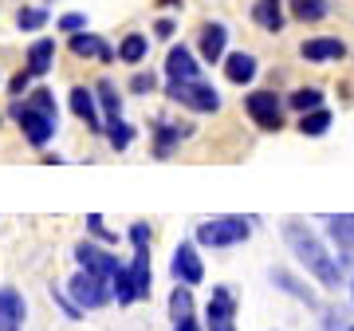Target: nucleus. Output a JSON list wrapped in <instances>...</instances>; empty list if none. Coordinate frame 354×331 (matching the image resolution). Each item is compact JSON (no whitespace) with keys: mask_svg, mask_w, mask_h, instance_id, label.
I'll list each match as a JSON object with an SVG mask.
<instances>
[{"mask_svg":"<svg viewBox=\"0 0 354 331\" xmlns=\"http://www.w3.org/2000/svg\"><path fill=\"white\" fill-rule=\"evenodd\" d=\"M12 118L20 123V130H24V138L32 142V146H48V138L55 134V118L51 115H44V111H36V107H12Z\"/></svg>","mask_w":354,"mask_h":331,"instance_id":"nucleus-6","label":"nucleus"},{"mask_svg":"<svg viewBox=\"0 0 354 331\" xmlns=\"http://www.w3.org/2000/svg\"><path fill=\"white\" fill-rule=\"evenodd\" d=\"M272 284H276V288H283L288 296H295V300H304L307 307H319V296L311 292L299 276H291V272H283V268H272Z\"/></svg>","mask_w":354,"mask_h":331,"instance_id":"nucleus-15","label":"nucleus"},{"mask_svg":"<svg viewBox=\"0 0 354 331\" xmlns=\"http://www.w3.org/2000/svg\"><path fill=\"white\" fill-rule=\"evenodd\" d=\"M16 24L24 28V32H36V28L48 24V12L44 8H20V16H16Z\"/></svg>","mask_w":354,"mask_h":331,"instance_id":"nucleus-32","label":"nucleus"},{"mask_svg":"<svg viewBox=\"0 0 354 331\" xmlns=\"http://www.w3.org/2000/svg\"><path fill=\"white\" fill-rule=\"evenodd\" d=\"M209 323H225V319H232L236 316V296H232V288H213V300H209Z\"/></svg>","mask_w":354,"mask_h":331,"instance_id":"nucleus-18","label":"nucleus"},{"mask_svg":"<svg viewBox=\"0 0 354 331\" xmlns=\"http://www.w3.org/2000/svg\"><path fill=\"white\" fill-rule=\"evenodd\" d=\"M165 95L181 107H189L197 115H216L221 111V95L213 91V83H205V79H169V87Z\"/></svg>","mask_w":354,"mask_h":331,"instance_id":"nucleus-3","label":"nucleus"},{"mask_svg":"<svg viewBox=\"0 0 354 331\" xmlns=\"http://www.w3.org/2000/svg\"><path fill=\"white\" fill-rule=\"evenodd\" d=\"M158 87V79H153V71L146 75V71H138V75L130 79V91H138V95H146V91H153Z\"/></svg>","mask_w":354,"mask_h":331,"instance_id":"nucleus-37","label":"nucleus"},{"mask_svg":"<svg viewBox=\"0 0 354 331\" xmlns=\"http://www.w3.org/2000/svg\"><path fill=\"white\" fill-rule=\"evenodd\" d=\"M291 16L304 24H319L327 16V0H291Z\"/></svg>","mask_w":354,"mask_h":331,"instance_id":"nucleus-27","label":"nucleus"},{"mask_svg":"<svg viewBox=\"0 0 354 331\" xmlns=\"http://www.w3.org/2000/svg\"><path fill=\"white\" fill-rule=\"evenodd\" d=\"M51 300H55V304L64 307V312H67L71 319H79V312H83V307H79V304H75V300H71L67 292H55V288H51Z\"/></svg>","mask_w":354,"mask_h":331,"instance_id":"nucleus-36","label":"nucleus"},{"mask_svg":"<svg viewBox=\"0 0 354 331\" xmlns=\"http://www.w3.org/2000/svg\"><path fill=\"white\" fill-rule=\"evenodd\" d=\"M83 24H87V16H83V12L59 16V28H64V32H71V36H75V32H83Z\"/></svg>","mask_w":354,"mask_h":331,"instance_id":"nucleus-35","label":"nucleus"},{"mask_svg":"<svg viewBox=\"0 0 354 331\" xmlns=\"http://www.w3.org/2000/svg\"><path fill=\"white\" fill-rule=\"evenodd\" d=\"M24 312V296L12 292V288H0V331H20Z\"/></svg>","mask_w":354,"mask_h":331,"instance_id":"nucleus-11","label":"nucleus"},{"mask_svg":"<svg viewBox=\"0 0 354 331\" xmlns=\"http://www.w3.org/2000/svg\"><path fill=\"white\" fill-rule=\"evenodd\" d=\"M28 107H36V111H44V115L55 118V95H51L48 87H36L32 95H28Z\"/></svg>","mask_w":354,"mask_h":331,"instance_id":"nucleus-31","label":"nucleus"},{"mask_svg":"<svg viewBox=\"0 0 354 331\" xmlns=\"http://www.w3.org/2000/svg\"><path fill=\"white\" fill-rule=\"evenodd\" d=\"M244 111L252 115V123L268 134H276L283 130V99H279L276 91H252L248 99H244Z\"/></svg>","mask_w":354,"mask_h":331,"instance_id":"nucleus-5","label":"nucleus"},{"mask_svg":"<svg viewBox=\"0 0 354 331\" xmlns=\"http://www.w3.org/2000/svg\"><path fill=\"white\" fill-rule=\"evenodd\" d=\"M95 95H99V102H102V115L111 118V123H118V118H122V99H118V91H114L111 79H99Z\"/></svg>","mask_w":354,"mask_h":331,"instance_id":"nucleus-23","label":"nucleus"},{"mask_svg":"<svg viewBox=\"0 0 354 331\" xmlns=\"http://www.w3.org/2000/svg\"><path fill=\"white\" fill-rule=\"evenodd\" d=\"M185 134H193L189 127H169V123H158V138H153V154H158V158H169V154H174V146L181 138H185Z\"/></svg>","mask_w":354,"mask_h":331,"instance_id":"nucleus-21","label":"nucleus"},{"mask_svg":"<svg viewBox=\"0 0 354 331\" xmlns=\"http://www.w3.org/2000/svg\"><path fill=\"white\" fill-rule=\"evenodd\" d=\"M165 75L169 79H201L197 75V60H193L189 48H169L165 55Z\"/></svg>","mask_w":354,"mask_h":331,"instance_id":"nucleus-14","label":"nucleus"},{"mask_svg":"<svg viewBox=\"0 0 354 331\" xmlns=\"http://www.w3.org/2000/svg\"><path fill=\"white\" fill-rule=\"evenodd\" d=\"M75 260L87 268V272L102 276V280H111L114 272L122 268V265H118V256L106 253V249H99V244H91V241H79V244H75Z\"/></svg>","mask_w":354,"mask_h":331,"instance_id":"nucleus-8","label":"nucleus"},{"mask_svg":"<svg viewBox=\"0 0 354 331\" xmlns=\"http://www.w3.org/2000/svg\"><path fill=\"white\" fill-rule=\"evenodd\" d=\"M28 79H32V75H28V71H20V75L8 83V91H12V95H24V91H28Z\"/></svg>","mask_w":354,"mask_h":331,"instance_id":"nucleus-38","label":"nucleus"},{"mask_svg":"<svg viewBox=\"0 0 354 331\" xmlns=\"http://www.w3.org/2000/svg\"><path fill=\"white\" fill-rule=\"evenodd\" d=\"M169 272H174V280L177 284H201L205 280V265H201V256H197V244L193 241H181L174 249V265H169Z\"/></svg>","mask_w":354,"mask_h":331,"instance_id":"nucleus-7","label":"nucleus"},{"mask_svg":"<svg viewBox=\"0 0 354 331\" xmlns=\"http://www.w3.org/2000/svg\"><path fill=\"white\" fill-rule=\"evenodd\" d=\"M299 55L311 60V64H327V60H342L346 55V44L339 36H315V39H304Z\"/></svg>","mask_w":354,"mask_h":331,"instance_id":"nucleus-9","label":"nucleus"},{"mask_svg":"<svg viewBox=\"0 0 354 331\" xmlns=\"http://www.w3.org/2000/svg\"><path fill=\"white\" fill-rule=\"evenodd\" d=\"M225 75H228V83H236V87L252 83L256 79V55L252 51H232V55H225Z\"/></svg>","mask_w":354,"mask_h":331,"instance_id":"nucleus-13","label":"nucleus"},{"mask_svg":"<svg viewBox=\"0 0 354 331\" xmlns=\"http://www.w3.org/2000/svg\"><path fill=\"white\" fill-rule=\"evenodd\" d=\"M87 229H91V237H99L102 244H114V241H118V237H114L106 225H102V217H99V213H91V217H87Z\"/></svg>","mask_w":354,"mask_h":331,"instance_id":"nucleus-33","label":"nucleus"},{"mask_svg":"<svg viewBox=\"0 0 354 331\" xmlns=\"http://www.w3.org/2000/svg\"><path fill=\"white\" fill-rule=\"evenodd\" d=\"M252 237V221L248 217H213L197 225V244L205 249H232Z\"/></svg>","mask_w":354,"mask_h":331,"instance_id":"nucleus-2","label":"nucleus"},{"mask_svg":"<svg viewBox=\"0 0 354 331\" xmlns=\"http://www.w3.org/2000/svg\"><path fill=\"white\" fill-rule=\"evenodd\" d=\"M146 51H150V39L134 32V36H127L122 44H118V60H122V64H142Z\"/></svg>","mask_w":354,"mask_h":331,"instance_id":"nucleus-26","label":"nucleus"},{"mask_svg":"<svg viewBox=\"0 0 354 331\" xmlns=\"http://www.w3.org/2000/svg\"><path fill=\"white\" fill-rule=\"evenodd\" d=\"M55 60V39H36L28 48V75H48Z\"/></svg>","mask_w":354,"mask_h":331,"instance_id":"nucleus-20","label":"nucleus"},{"mask_svg":"<svg viewBox=\"0 0 354 331\" xmlns=\"http://www.w3.org/2000/svg\"><path fill=\"white\" fill-rule=\"evenodd\" d=\"M209 331H236V328H232V319H225V323H209Z\"/></svg>","mask_w":354,"mask_h":331,"instance_id":"nucleus-41","label":"nucleus"},{"mask_svg":"<svg viewBox=\"0 0 354 331\" xmlns=\"http://www.w3.org/2000/svg\"><path fill=\"white\" fill-rule=\"evenodd\" d=\"M106 138H111L114 150H127L130 142H134V127H127V123L118 118V123H111V127H106Z\"/></svg>","mask_w":354,"mask_h":331,"instance_id":"nucleus-30","label":"nucleus"},{"mask_svg":"<svg viewBox=\"0 0 354 331\" xmlns=\"http://www.w3.org/2000/svg\"><path fill=\"white\" fill-rule=\"evenodd\" d=\"M351 296H354V280H351Z\"/></svg>","mask_w":354,"mask_h":331,"instance_id":"nucleus-42","label":"nucleus"},{"mask_svg":"<svg viewBox=\"0 0 354 331\" xmlns=\"http://www.w3.org/2000/svg\"><path fill=\"white\" fill-rule=\"evenodd\" d=\"M327 225H330V241H339L342 253H354V213L327 217Z\"/></svg>","mask_w":354,"mask_h":331,"instance_id":"nucleus-22","label":"nucleus"},{"mask_svg":"<svg viewBox=\"0 0 354 331\" xmlns=\"http://www.w3.org/2000/svg\"><path fill=\"white\" fill-rule=\"evenodd\" d=\"M71 111H75L91 130H102V118H99V107H95V95L87 87H75L71 91Z\"/></svg>","mask_w":354,"mask_h":331,"instance_id":"nucleus-19","label":"nucleus"},{"mask_svg":"<svg viewBox=\"0 0 354 331\" xmlns=\"http://www.w3.org/2000/svg\"><path fill=\"white\" fill-rule=\"evenodd\" d=\"M67 48L75 51V55H83V60H106V64L118 60V51L106 48V44H102L99 36H91V32H75V36L67 39Z\"/></svg>","mask_w":354,"mask_h":331,"instance_id":"nucleus-10","label":"nucleus"},{"mask_svg":"<svg viewBox=\"0 0 354 331\" xmlns=\"http://www.w3.org/2000/svg\"><path fill=\"white\" fill-rule=\"evenodd\" d=\"M174 331H201V328H197V319L189 316V319H177V328H174Z\"/></svg>","mask_w":354,"mask_h":331,"instance_id":"nucleus-40","label":"nucleus"},{"mask_svg":"<svg viewBox=\"0 0 354 331\" xmlns=\"http://www.w3.org/2000/svg\"><path fill=\"white\" fill-rule=\"evenodd\" d=\"M351 331H354V328H351Z\"/></svg>","mask_w":354,"mask_h":331,"instance_id":"nucleus-43","label":"nucleus"},{"mask_svg":"<svg viewBox=\"0 0 354 331\" xmlns=\"http://www.w3.org/2000/svg\"><path fill=\"white\" fill-rule=\"evenodd\" d=\"M283 241H288V249L295 253V260H299V265H304L307 272L323 284V288H339V284H342V265L327 253V249H323V241H319L307 225L288 221V225H283Z\"/></svg>","mask_w":354,"mask_h":331,"instance_id":"nucleus-1","label":"nucleus"},{"mask_svg":"<svg viewBox=\"0 0 354 331\" xmlns=\"http://www.w3.org/2000/svg\"><path fill=\"white\" fill-rule=\"evenodd\" d=\"M225 44H228V28L225 24H205L201 28V60L205 64H221L225 60Z\"/></svg>","mask_w":354,"mask_h":331,"instance_id":"nucleus-12","label":"nucleus"},{"mask_svg":"<svg viewBox=\"0 0 354 331\" xmlns=\"http://www.w3.org/2000/svg\"><path fill=\"white\" fill-rule=\"evenodd\" d=\"M169 316L177 319H189L193 316V292H189V284H177L174 296H169Z\"/></svg>","mask_w":354,"mask_h":331,"instance_id":"nucleus-29","label":"nucleus"},{"mask_svg":"<svg viewBox=\"0 0 354 331\" xmlns=\"http://www.w3.org/2000/svg\"><path fill=\"white\" fill-rule=\"evenodd\" d=\"M130 241H134V249H150V241H153L150 225H146V221H134V225H130Z\"/></svg>","mask_w":354,"mask_h":331,"instance_id":"nucleus-34","label":"nucleus"},{"mask_svg":"<svg viewBox=\"0 0 354 331\" xmlns=\"http://www.w3.org/2000/svg\"><path fill=\"white\" fill-rule=\"evenodd\" d=\"M327 130H330V111L327 107L307 111V115L299 118V134H307V138H319V134H327Z\"/></svg>","mask_w":354,"mask_h":331,"instance_id":"nucleus-25","label":"nucleus"},{"mask_svg":"<svg viewBox=\"0 0 354 331\" xmlns=\"http://www.w3.org/2000/svg\"><path fill=\"white\" fill-rule=\"evenodd\" d=\"M67 296L75 300L83 312H95V307H106L114 300L111 292V280H102V276H95V272H87V268H79L75 276L67 280Z\"/></svg>","mask_w":354,"mask_h":331,"instance_id":"nucleus-4","label":"nucleus"},{"mask_svg":"<svg viewBox=\"0 0 354 331\" xmlns=\"http://www.w3.org/2000/svg\"><path fill=\"white\" fill-rule=\"evenodd\" d=\"M138 300H150V284H153V268H150V249H134V265H130Z\"/></svg>","mask_w":354,"mask_h":331,"instance_id":"nucleus-16","label":"nucleus"},{"mask_svg":"<svg viewBox=\"0 0 354 331\" xmlns=\"http://www.w3.org/2000/svg\"><path fill=\"white\" fill-rule=\"evenodd\" d=\"M288 107H291V111H299V115H307V111H319V107H323V91H319V87H299V91L288 99Z\"/></svg>","mask_w":354,"mask_h":331,"instance_id":"nucleus-28","label":"nucleus"},{"mask_svg":"<svg viewBox=\"0 0 354 331\" xmlns=\"http://www.w3.org/2000/svg\"><path fill=\"white\" fill-rule=\"evenodd\" d=\"M153 32H158L162 39H169V36H174V20H158V28H153Z\"/></svg>","mask_w":354,"mask_h":331,"instance_id":"nucleus-39","label":"nucleus"},{"mask_svg":"<svg viewBox=\"0 0 354 331\" xmlns=\"http://www.w3.org/2000/svg\"><path fill=\"white\" fill-rule=\"evenodd\" d=\"M111 292H114V300H118L122 307L138 300V288H134V276H130V268H118V272L111 276Z\"/></svg>","mask_w":354,"mask_h":331,"instance_id":"nucleus-24","label":"nucleus"},{"mask_svg":"<svg viewBox=\"0 0 354 331\" xmlns=\"http://www.w3.org/2000/svg\"><path fill=\"white\" fill-rule=\"evenodd\" d=\"M252 20L264 28V32H279V28H283V0H256Z\"/></svg>","mask_w":354,"mask_h":331,"instance_id":"nucleus-17","label":"nucleus"}]
</instances>
